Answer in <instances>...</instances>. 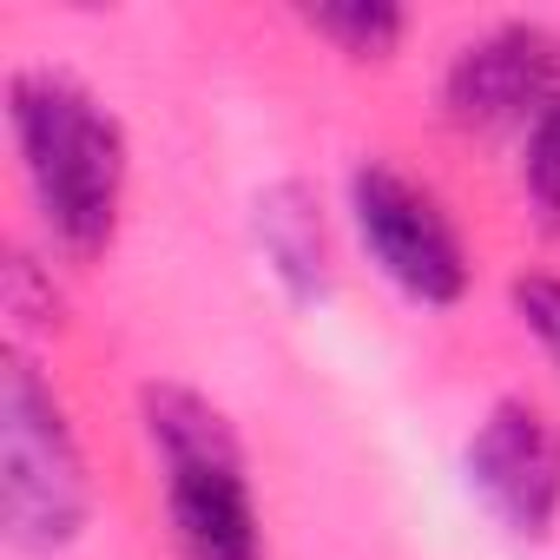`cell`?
Segmentation results:
<instances>
[{"label": "cell", "mask_w": 560, "mask_h": 560, "mask_svg": "<svg viewBox=\"0 0 560 560\" xmlns=\"http://www.w3.org/2000/svg\"><path fill=\"white\" fill-rule=\"evenodd\" d=\"M8 126H14V152H21V178L34 191L40 231L73 257H100L126 205L119 119L73 73L21 67L8 80Z\"/></svg>", "instance_id": "obj_1"}, {"label": "cell", "mask_w": 560, "mask_h": 560, "mask_svg": "<svg viewBox=\"0 0 560 560\" xmlns=\"http://www.w3.org/2000/svg\"><path fill=\"white\" fill-rule=\"evenodd\" d=\"M139 422L165 481L178 560H270L231 422L198 389H178V383H152L139 396Z\"/></svg>", "instance_id": "obj_2"}, {"label": "cell", "mask_w": 560, "mask_h": 560, "mask_svg": "<svg viewBox=\"0 0 560 560\" xmlns=\"http://www.w3.org/2000/svg\"><path fill=\"white\" fill-rule=\"evenodd\" d=\"M93 514V481L80 435L27 357H8L0 376V521L21 553H60Z\"/></svg>", "instance_id": "obj_3"}, {"label": "cell", "mask_w": 560, "mask_h": 560, "mask_svg": "<svg viewBox=\"0 0 560 560\" xmlns=\"http://www.w3.org/2000/svg\"><path fill=\"white\" fill-rule=\"evenodd\" d=\"M350 218H357V237H363L370 264L409 304H422V311L462 304L468 244H462L455 218L442 211V198L429 185H416L389 159H370V165L350 172Z\"/></svg>", "instance_id": "obj_4"}, {"label": "cell", "mask_w": 560, "mask_h": 560, "mask_svg": "<svg viewBox=\"0 0 560 560\" xmlns=\"http://www.w3.org/2000/svg\"><path fill=\"white\" fill-rule=\"evenodd\" d=\"M442 106L462 132H534L560 106V34L540 21H501L455 47Z\"/></svg>", "instance_id": "obj_5"}, {"label": "cell", "mask_w": 560, "mask_h": 560, "mask_svg": "<svg viewBox=\"0 0 560 560\" xmlns=\"http://www.w3.org/2000/svg\"><path fill=\"white\" fill-rule=\"evenodd\" d=\"M468 488L514 540H547L560 521V429L547 409L508 396L468 435Z\"/></svg>", "instance_id": "obj_6"}, {"label": "cell", "mask_w": 560, "mask_h": 560, "mask_svg": "<svg viewBox=\"0 0 560 560\" xmlns=\"http://www.w3.org/2000/svg\"><path fill=\"white\" fill-rule=\"evenodd\" d=\"M257 244L298 304H317L330 291V237H324L317 198L304 185H270L257 198Z\"/></svg>", "instance_id": "obj_7"}, {"label": "cell", "mask_w": 560, "mask_h": 560, "mask_svg": "<svg viewBox=\"0 0 560 560\" xmlns=\"http://www.w3.org/2000/svg\"><path fill=\"white\" fill-rule=\"evenodd\" d=\"M304 27L324 34L350 60H389L402 47V34H409V14L389 8V0H337V8H311Z\"/></svg>", "instance_id": "obj_8"}, {"label": "cell", "mask_w": 560, "mask_h": 560, "mask_svg": "<svg viewBox=\"0 0 560 560\" xmlns=\"http://www.w3.org/2000/svg\"><path fill=\"white\" fill-rule=\"evenodd\" d=\"M521 178H527V198L534 211L560 231V106L527 132V159H521Z\"/></svg>", "instance_id": "obj_9"}, {"label": "cell", "mask_w": 560, "mask_h": 560, "mask_svg": "<svg viewBox=\"0 0 560 560\" xmlns=\"http://www.w3.org/2000/svg\"><path fill=\"white\" fill-rule=\"evenodd\" d=\"M514 317H521V330L547 350V363L560 370V277H547V270H527V277H514Z\"/></svg>", "instance_id": "obj_10"}]
</instances>
